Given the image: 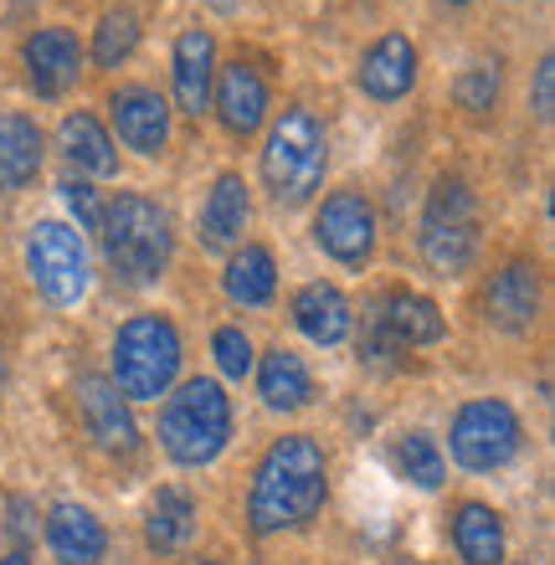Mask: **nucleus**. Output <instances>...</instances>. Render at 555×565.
<instances>
[{
	"label": "nucleus",
	"mask_w": 555,
	"mask_h": 565,
	"mask_svg": "<svg viewBox=\"0 0 555 565\" xmlns=\"http://www.w3.org/2000/svg\"><path fill=\"white\" fill-rule=\"evenodd\" d=\"M195 565H226V561H195Z\"/></svg>",
	"instance_id": "f704fd0d"
},
{
	"label": "nucleus",
	"mask_w": 555,
	"mask_h": 565,
	"mask_svg": "<svg viewBox=\"0 0 555 565\" xmlns=\"http://www.w3.org/2000/svg\"><path fill=\"white\" fill-rule=\"evenodd\" d=\"M535 114H541V119L555 114V62L551 57L535 67Z\"/></svg>",
	"instance_id": "2f4dec72"
},
{
	"label": "nucleus",
	"mask_w": 555,
	"mask_h": 565,
	"mask_svg": "<svg viewBox=\"0 0 555 565\" xmlns=\"http://www.w3.org/2000/svg\"><path fill=\"white\" fill-rule=\"evenodd\" d=\"M232 437V402L216 381H185L175 396L166 402V417H160V447L181 468H201L226 447Z\"/></svg>",
	"instance_id": "7ed1b4c3"
},
{
	"label": "nucleus",
	"mask_w": 555,
	"mask_h": 565,
	"mask_svg": "<svg viewBox=\"0 0 555 565\" xmlns=\"http://www.w3.org/2000/svg\"><path fill=\"white\" fill-rule=\"evenodd\" d=\"M483 309L499 329L510 334H525L535 324V309H541V273L535 263H510L504 273H494L489 294H483Z\"/></svg>",
	"instance_id": "4468645a"
},
{
	"label": "nucleus",
	"mask_w": 555,
	"mask_h": 565,
	"mask_svg": "<svg viewBox=\"0 0 555 565\" xmlns=\"http://www.w3.org/2000/svg\"><path fill=\"white\" fill-rule=\"evenodd\" d=\"M0 565H31L26 551H11V555H0Z\"/></svg>",
	"instance_id": "72a5a7b5"
},
{
	"label": "nucleus",
	"mask_w": 555,
	"mask_h": 565,
	"mask_svg": "<svg viewBox=\"0 0 555 565\" xmlns=\"http://www.w3.org/2000/svg\"><path fill=\"white\" fill-rule=\"evenodd\" d=\"M77 412L88 422V437L104 452H135L139 431H135V417H129V406L114 386H108L104 375H83L77 381Z\"/></svg>",
	"instance_id": "f8f14e48"
},
{
	"label": "nucleus",
	"mask_w": 555,
	"mask_h": 565,
	"mask_svg": "<svg viewBox=\"0 0 555 565\" xmlns=\"http://www.w3.org/2000/svg\"><path fill=\"white\" fill-rule=\"evenodd\" d=\"M104 222V257L129 288H150L170 263V216L145 195H119L98 216Z\"/></svg>",
	"instance_id": "f03ea898"
},
{
	"label": "nucleus",
	"mask_w": 555,
	"mask_h": 565,
	"mask_svg": "<svg viewBox=\"0 0 555 565\" xmlns=\"http://www.w3.org/2000/svg\"><path fill=\"white\" fill-rule=\"evenodd\" d=\"M226 298L232 303H247V309H257V303H268L273 288H278V263H273L268 247H242L232 263H226Z\"/></svg>",
	"instance_id": "a878e982"
},
{
	"label": "nucleus",
	"mask_w": 555,
	"mask_h": 565,
	"mask_svg": "<svg viewBox=\"0 0 555 565\" xmlns=\"http://www.w3.org/2000/svg\"><path fill=\"white\" fill-rule=\"evenodd\" d=\"M452 545L468 565H499L504 561V520L489 504H463L452 514Z\"/></svg>",
	"instance_id": "4be33fe9"
},
{
	"label": "nucleus",
	"mask_w": 555,
	"mask_h": 565,
	"mask_svg": "<svg viewBox=\"0 0 555 565\" xmlns=\"http://www.w3.org/2000/svg\"><path fill=\"white\" fill-rule=\"evenodd\" d=\"M391 458H396V473H402L406 483H417V489H437V483H442V473H448V468H442L437 443H433V437H421V431L402 437Z\"/></svg>",
	"instance_id": "bb28decb"
},
{
	"label": "nucleus",
	"mask_w": 555,
	"mask_h": 565,
	"mask_svg": "<svg viewBox=\"0 0 555 565\" xmlns=\"http://www.w3.org/2000/svg\"><path fill=\"white\" fill-rule=\"evenodd\" d=\"M257 396H263L273 412H299V406L314 396L309 365H303L293 350H268L263 365H257Z\"/></svg>",
	"instance_id": "412c9836"
},
{
	"label": "nucleus",
	"mask_w": 555,
	"mask_h": 565,
	"mask_svg": "<svg viewBox=\"0 0 555 565\" xmlns=\"http://www.w3.org/2000/svg\"><path fill=\"white\" fill-rule=\"evenodd\" d=\"M191 535H195L191 493L185 489H160L150 499V514H145V540H150V551L170 555V551H181Z\"/></svg>",
	"instance_id": "b1692460"
},
{
	"label": "nucleus",
	"mask_w": 555,
	"mask_h": 565,
	"mask_svg": "<svg viewBox=\"0 0 555 565\" xmlns=\"http://www.w3.org/2000/svg\"><path fill=\"white\" fill-rule=\"evenodd\" d=\"M46 545L62 565H98L108 555V530L83 504H52L46 514Z\"/></svg>",
	"instance_id": "ddd939ff"
},
{
	"label": "nucleus",
	"mask_w": 555,
	"mask_h": 565,
	"mask_svg": "<svg viewBox=\"0 0 555 565\" xmlns=\"http://www.w3.org/2000/svg\"><path fill=\"white\" fill-rule=\"evenodd\" d=\"M216 114H222V124L232 135H253L257 124H263V114H268V83L257 77V67H247V62L222 67V77H216Z\"/></svg>",
	"instance_id": "a211bd4d"
},
{
	"label": "nucleus",
	"mask_w": 555,
	"mask_h": 565,
	"mask_svg": "<svg viewBox=\"0 0 555 565\" xmlns=\"http://www.w3.org/2000/svg\"><path fill=\"white\" fill-rule=\"evenodd\" d=\"M314 242L334 263H345V268H361L365 257L375 253V211L365 195L355 191H340L330 195L314 216Z\"/></svg>",
	"instance_id": "1a4fd4ad"
},
{
	"label": "nucleus",
	"mask_w": 555,
	"mask_h": 565,
	"mask_svg": "<svg viewBox=\"0 0 555 565\" xmlns=\"http://www.w3.org/2000/svg\"><path fill=\"white\" fill-rule=\"evenodd\" d=\"M62 201L73 206L77 226H88V232L98 226V216H104V211H98V201H93V191L83 185V180H67V185H62Z\"/></svg>",
	"instance_id": "7c9ffc66"
},
{
	"label": "nucleus",
	"mask_w": 555,
	"mask_h": 565,
	"mask_svg": "<svg viewBox=\"0 0 555 565\" xmlns=\"http://www.w3.org/2000/svg\"><path fill=\"white\" fill-rule=\"evenodd\" d=\"M0 381H6V360H0Z\"/></svg>",
	"instance_id": "c9c22d12"
},
{
	"label": "nucleus",
	"mask_w": 555,
	"mask_h": 565,
	"mask_svg": "<svg viewBox=\"0 0 555 565\" xmlns=\"http://www.w3.org/2000/svg\"><path fill=\"white\" fill-rule=\"evenodd\" d=\"M452 458L463 462L468 473H494L520 452V417L504 402H468L452 417Z\"/></svg>",
	"instance_id": "6e6552de"
},
{
	"label": "nucleus",
	"mask_w": 555,
	"mask_h": 565,
	"mask_svg": "<svg viewBox=\"0 0 555 565\" xmlns=\"http://www.w3.org/2000/svg\"><path fill=\"white\" fill-rule=\"evenodd\" d=\"M6 530L15 535V545H26V540L36 535V524H31V504H26V499H11V524H6Z\"/></svg>",
	"instance_id": "473e14b6"
},
{
	"label": "nucleus",
	"mask_w": 555,
	"mask_h": 565,
	"mask_svg": "<svg viewBox=\"0 0 555 565\" xmlns=\"http://www.w3.org/2000/svg\"><path fill=\"white\" fill-rule=\"evenodd\" d=\"M452 6H463V0H452Z\"/></svg>",
	"instance_id": "e433bc0d"
},
{
	"label": "nucleus",
	"mask_w": 555,
	"mask_h": 565,
	"mask_svg": "<svg viewBox=\"0 0 555 565\" xmlns=\"http://www.w3.org/2000/svg\"><path fill=\"white\" fill-rule=\"evenodd\" d=\"M108 114L119 139L139 154H160L170 145V104L154 88H119L108 98Z\"/></svg>",
	"instance_id": "9b49d317"
},
{
	"label": "nucleus",
	"mask_w": 555,
	"mask_h": 565,
	"mask_svg": "<svg viewBox=\"0 0 555 565\" xmlns=\"http://www.w3.org/2000/svg\"><path fill=\"white\" fill-rule=\"evenodd\" d=\"M211 77H216V42H211V31H185L181 42H175V104L201 119L211 104Z\"/></svg>",
	"instance_id": "f3484780"
},
{
	"label": "nucleus",
	"mask_w": 555,
	"mask_h": 565,
	"mask_svg": "<svg viewBox=\"0 0 555 565\" xmlns=\"http://www.w3.org/2000/svg\"><path fill=\"white\" fill-rule=\"evenodd\" d=\"M293 324L314 344H340L350 334V298L334 282H309L293 298Z\"/></svg>",
	"instance_id": "6ab92c4d"
},
{
	"label": "nucleus",
	"mask_w": 555,
	"mask_h": 565,
	"mask_svg": "<svg viewBox=\"0 0 555 565\" xmlns=\"http://www.w3.org/2000/svg\"><path fill=\"white\" fill-rule=\"evenodd\" d=\"M381 324H386V334H391V344L396 350H417V344H437L442 340V309H437L433 298H421V294H412V288H396V294H386L381 303Z\"/></svg>",
	"instance_id": "2eb2a0df"
},
{
	"label": "nucleus",
	"mask_w": 555,
	"mask_h": 565,
	"mask_svg": "<svg viewBox=\"0 0 555 565\" xmlns=\"http://www.w3.org/2000/svg\"><path fill=\"white\" fill-rule=\"evenodd\" d=\"M458 104L468 108V114H483V108L499 98V67L494 62H479V67H468L463 77H458Z\"/></svg>",
	"instance_id": "c85d7f7f"
},
{
	"label": "nucleus",
	"mask_w": 555,
	"mask_h": 565,
	"mask_svg": "<svg viewBox=\"0 0 555 565\" xmlns=\"http://www.w3.org/2000/svg\"><path fill=\"white\" fill-rule=\"evenodd\" d=\"M330 489V468H324V447L314 437H278L263 452L253 473V499H247V520L257 535H278V530H299L319 514Z\"/></svg>",
	"instance_id": "f257e3e1"
},
{
	"label": "nucleus",
	"mask_w": 555,
	"mask_h": 565,
	"mask_svg": "<svg viewBox=\"0 0 555 565\" xmlns=\"http://www.w3.org/2000/svg\"><path fill=\"white\" fill-rule=\"evenodd\" d=\"M139 46V21L135 11H108L98 21V36H93V57L104 62V67H119L129 52Z\"/></svg>",
	"instance_id": "cd10ccee"
},
{
	"label": "nucleus",
	"mask_w": 555,
	"mask_h": 565,
	"mask_svg": "<svg viewBox=\"0 0 555 565\" xmlns=\"http://www.w3.org/2000/svg\"><path fill=\"white\" fill-rule=\"evenodd\" d=\"M21 62H26V83H31V88L42 93V98H57V93H67L77 83V73H83V46H77L73 31L42 26L36 36H26Z\"/></svg>",
	"instance_id": "9d476101"
},
{
	"label": "nucleus",
	"mask_w": 555,
	"mask_h": 565,
	"mask_svg": "<svg viewBox=\"0 0 555 565\" xmlns=\"http://www.w3.org/2000/svg\"><path fill=\"white\" fill-rule=\"evenodd\" d=\"M211 355H216V365H222V375H232V381H242V375L253 371V340L242 334V329H216V340H211Z\"/></svg>",
	"instance_id": "c756f323"
},
{
	"label": "nucleus",
	"mask_w": 555,
	"mask_h": 565,
	"mask_svg": "<svg viewBox=\"0 0 555 565\" xmlns=\"http://www.w3.org/2000/svg\"><path fill=\"white\" fill-rule=\"evenodd\" d=\"M62 149H67V160H73L77 170H88V175H114V170H119L114 139L104 135V124L93 119V114H67V119H62Z\"/></svg>",
	"instance_id": "393cba45"
},
{
	"label": "nucleus",
	"mask_w": 555,
	"mask_h": 565,
	"mask_svg": "<svg viewBox=\"0 0 555 565\" xmlns=\"http://www.w3.org/2000/svg\"><path fill=\"white\" fill-rule=\"evenodd\" d=\"M26 268L52 303H77V298L88 294V278H93L88 273V247H83V237H77L73 226H62V222L31 226Z\"/></svg>",
	"instance_id": "0eeeda50"
},
{
	"label": "nucleus",
	"mask_w": 555,
	"mask_h": 565,
	"mask_svg": "<svg viewBox=\"0 0 555 565\" xmlns=\"http://www.w3.org/2000/svg\"><path fill=\"white\" fill-rule=\"evenodd\" d=\"M42 170V135L21 114L0 119V191H21Z\"/></svg>",
	"instance_id": "5701e85b"
},
{
	"label": "nucleus",
	"mask_w": 555,
	"mask_h": 565,
	"mask_svg": "<svg viewBox=\"0 0 555 565\" xmlns=\"http://www.w3.org/2000/svg\"><path fill=\"white\" fill-rule=\"evenodd\" d=\"M324 164H330V149H324L319 119L303 108H284V119L273 124L268 145H263V180H268L273 201L284 206L309 201L324 180Z\"/></svg>",
	"instance_id": "20e7f679"
},
{
	"label": "nucleus",
	"mask_w": 555,
	"mask_h": 565,
	"mask_svg": "<svg viewBox=\"0 0 555 565\" xmlns=\"http://www.w3.org/2000/svg\"><path fill=\"white\" fill-rule=\"evenodd\" d=\"M242 226H247V185L242 175H222L201 206V242L211 253H226L242 242Z\"/></svg>",
	"instance_id": "aec40b11"
},
{
	"label": "nucleus",
	"mask_w": 555,
	"mask_h": 565,
	"mask_svg": "<svg viewBox=\"0 0 555 565\" xmlns=\"http://www.w3.org/2000/svg\"><path fill=\"white\" fill-rule=\"evenodd\" d=\"M421 257L437 273H468L479 257V201L463 180H437L421 211Z\"/></svg>",
	"instance_id": "423d86ee"
},
{
	"label": "nucleus",
	"mask_w": 555,
	"mask_h": 565,
	"mask_svg": "<svg viewBox=\"0 0 555 565\" xmlns=\"http://www.w3.org/2000/svg\"><path fill=\"white\" fill-rule=\"evenodd\" d=\"M181 371V334L160 313H135L114 340V391L135 396V402H154L166 396L170 381Z\"/></svg>",
	"instance_id": "39448f33"
},
{
	"label": "nucleus",
	"mask_w": 555,
	"mask_h": 565,
	"mask_svg": "<svg viewBox=\"0 0 555 565\" xmlns=\"http://www.w3.org/2000/svg\"><path fill=\"white\" fill-rule=\"evenodd\" d=\"M412 83H417V46L406 42L402 31H391V36H381V42L365 52L361 88L371 93V98H381V104H391V98H402Z\"/></svg>",
	"instance_id": "dca6fc26"
}]
</instances>
